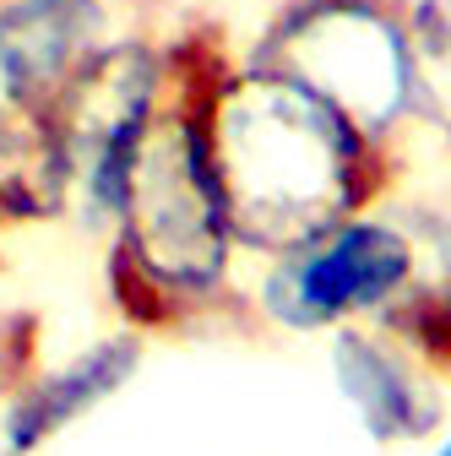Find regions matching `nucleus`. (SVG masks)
Here are the masks:
<instances>
[{"label":"nucleus","instance_id":"1","mask_svg":"<svg viewBox=\"0 0 451 456\" xmlns=\"http://www.w3.org/2000/svg\"><path fill=\"white\" fill-rule=\"evenodd\" d=\"M234 61L207 22L168 38V98L142 142L126 207L109 228L103 282L120 321L168 337L234 310V212L212 152V98Z\"/></svg>","mask_w":451,"mask_h":456},{"label":"nucleus","instance_id":"2","mask_svg":"<svg viewBox=\"0 0 451 456\" xmlns=\"http://www.w3.org/2000/svg\"><path fill=\"white\" fill-rule=\"evenodd\" d=\"M212 152L245 256L294 250L381 207L403 168V152L370 142L343 109L245 61L212 98Z\"/></svg>","mask_w":451,"mask_h":456},{"label":"nucleus","instance_id":"3","mask_svg":"<svg viewBox=\"0 0 451 456\" xmlns=\"http://www.w3.org/2000/svg\"><path fill=\"white\" fill-rule=\"evenodd\" d=\"M245 66L310 87L381 147L414 131L408 0H277Z\"/></svg>","mask_w":451,"mask_h":456},{"label":"nucleus","instance_id":"4","mask_svg":"<svg viewBox=\"0 0 451 456\" xmlns=\"http://www.w3.org/2000/svg\"><path fill=\"white\" fill-rule=\"evenodd\" d=\"M163 98H168V38L131 28L54 103V126H61L71 168V212L93 234L115 228Z\"/></svg>","mask_w":451,"mask_h":456},{"label":"nucleus","instance_id":"5","mask_svg":"<svg viewBox=\"0 0 451 456\" xmlns=\"http://www.w3.org/2000/svg\"><path fill=\"white\" fill-rule=\"evenodd\" d=\"M424 272V245L408 217H375L354 212L332 223L326 234L261 256L256 277V315L277 331H332L348 321H375L408 282Z\"/></svg>","mask_w":451,"mask_h":456},{"label":"nucleus","instance_id":"6","mask_svg":"<svg viewBox=\"0 0 451 456\" xmlns=\"http://www.w3.org/2000/svg\"><path fill=\"white\" fill-rule=\"evenodd\" d=\"M136 0H0V87L54 109L61 93L131 33Z\"/></svg>","mask_w":451,"mask_h":456},{"label":"nucleus","instance_id":"7","mask_svg":"<svg viewBox=\"0 0 451 456\" xmlns=\"http://www.w3.org/2000/svg\"><path fill=\"white\" fill-rule=\"evenodd\" d=\"M326 370L359 429L375 445H419L446 424L440 380L414 364L375 321H348L326 331Z\"/></svg>","mask_w":451,"mask_h":456},{"label":"nucleus","instance_id":"8","mask_svg":"<svg viewBox=\"0 0 451 456\" xmlns=\"http://www.w3.org/2000/svg\"><path fill=\"white\" fill-rule=\"evenodd\" d=\"M142 364H147V331L120 326V331L98 337L93 348L71 354L66 364L28 375L22 386L6 391V408H0V451L6 456H38L71 424H82L103 403H115L142 375Z\"/></svg>","mask_w":451,"mask_h":456},{"label":"nucleus","instance_id":"9","mask_svg":"<svg viewBox=\"0 0 451 456\" xmlns=\"http://www.w3.org/2000/svg\"><path fill=\"white\" fill-rule=\"evenodd\" d=\"M71 212V168L54 109L0 87V228H33Z\"/></svg>","mask_w":451,"mask_h":456},{"label":"nucleus","instance_id":"10","mask_svg":"<svg viewBox=\"0 0 451 456\" xmlns=\"http://www.w3.org/2000/svg\"><path fill=\"white\" fill-rule=\"evenodd\" d=\"M414 33V131L451 152V0H408Z\"/></svg>","mask_w":451,"mask_h":456},{"label":"nucleus","instance_id":"11","mask_svg":"<svg viewBox=\"0 0 451 456\" xmlns=\"http://www.w3.org/2000/svg\"><path fill=\"white\" fill-rule=\"evenodd\" d=\"M375 326L398 342V348L424 364L435 380H451V277L446 272H419L408 289L391 299Z\"/></svg>","mask_w":451,"mask_h":456},{"label":"nucleus","instance_id":"12","mask_svg":"<svg viewBox=\"0 0 451 456\" xmlns=\"http://www.w3.org/2000/svg\"><path fill=\"white\" fill-rule=\"evenodd\" d=\"M408 223L419 228V245H424V266L446 272L451 277V196L440 207H424V212H408Z\"/></svg>","mask_w":451,"mask_h":456},{"label":"nucleus","instance_id":"13","mask_svg":"<svg viewBox=\"0 0 451 456\" xmlns=\"http://www.w3.org/2000/svg\"><path fill=\"white\" fill-rule=\"evenodd\" d=\"M12 321H17V315H0V348H6V331H12Z\"/></svg>","mask_w":451,"mask_h":456},{"label":"nucleus","instance_id":"14","mask_svg":"<svg viewBox=\"0 0 451 456\" xmlns=\"http://www.w3.org/2000/svg\"><path fill=\"white\" fill-rule=\"evenodd\" d=\"M435 456H451V435H446V440H440V445H435Z\"/></svg>","mask_w":451,"mask_h":456},{"label":"nucleus","instance_id":"15","mask_svg":"<svg viewBox=\"0 0 451 456\" xmlns=\"http://www.w3.org/2000/svg\"><path fill=\"white\" fill-rule=\"evenodd\" d=\"M0 456H6V451H0Z\"/></svg>","mask_w":451,"mask_h":456}]
</instances>
